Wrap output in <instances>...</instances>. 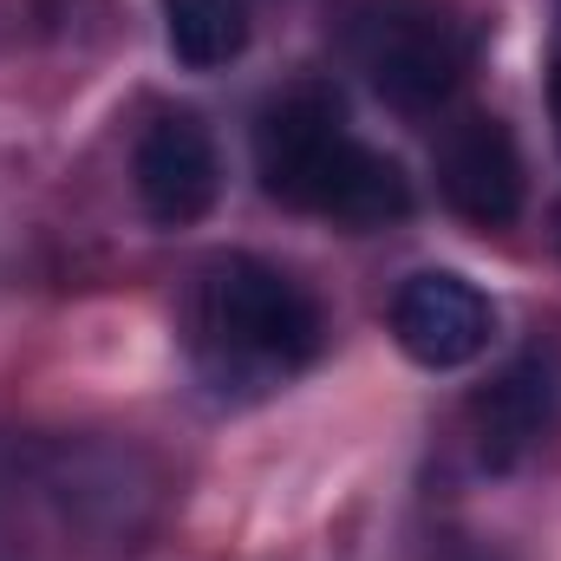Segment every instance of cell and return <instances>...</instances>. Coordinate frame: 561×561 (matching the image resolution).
<instances>
[{"instance_id":"11","label":"cell","mask_w":561,"mask_h":561,"mask_svg":"<svg viewBox=\"0 0 561 561\" xmlns=\"http://www.w3.org/2000/svg\"><path fill=\"white\" fill-rule=\"evenodd\" d=\"M556 242H561V216H556Z\"/></svg>"},{"instance_id":"7","label":"cell","mask_w":561,"mask_h":561,"mask_svg":"<svg viewBox=\"0 0 561 561\" xmlns=\"http://www.w3.org/2000/svg\"><path fill=\"white\" fill-rule=\"evenodd\" d=\"M561 412V386H556V366L542 353H523L516 366H503L477 405H470V437H477V463L483 470H516Z\"/></svg>"},{"instance_id":"2","label":"cell","mask_w":561,"mask_h":561,"mask_svg":"<svg viewBox=\"0 0 561 561\" xmlns=\"http://www.w3.org/2000/svg\"><path fill=\"white\" fill-rule=\"evenodd\" d=\"M353 53L366 85L392 112H437L470 72V26L437 0H373L353 20Z\"/></svg>"},{"instance_id":"3","label":"cell","mask_w":561,"mask_h":561,"mask_svg":"<svg viewBox=\"0 0 561 561\" xmlns=\"http://www.w3.org/2000/svg\"><path fill=\"white\" fill-rule=\"evenodd\" d=\"M490 333H496V307L477 280L450 275V268H424L399 287L392 300V340L399 353L424 366V373H457L470 359L490 353Z\"/></svg>"},{"instance_id":"8","label":"cell","mask_w":561,"mask_h":561,"mask_svg":"<svg viewBox=\"0 0 561 561\" xmlns=\"http://www.w3.org/2000/svg\"><path fill=\"white\" fill-rule=\"evenodd\" d=\"M340 131H346L340 99L320 92V85H294L275 105H262V118H255V176H262V190L275 203H294L300 176L320 163V150Z\"/></svg>"},{"instance_id":"9","label":"cell","mask_w":561,"mask_h":561,"mask_svg":"<svg viewBox=\"0 0 561 561\" xmlns=\"http://www.w3.org/2000/svg\"><path fill=\"white\" fill-rule=\"evenodd\" d=\"M163 39L176 66L216 72L249 46V0H163Z\"/></svg>"},{"instance_id":"6","label":"cell","mask_w":561,"mask_h":561,"mask_svg":"<svg viewBox=\"0 0 561 561\" xmlns=\"http://www.w3.org/2000/svg\"><path fill=\"white\" fill-rule=\"evenodd\" d=\"M287 209L327 216V222H346V229H386V222L412 216V176L386 150H373L353 131H340L320 150V163L307 170V183L294 190Z\"/></svg>"},{"instance_id":"4","label":"cell","mask_w":561,"mask_h":561,"mask_svg":"<svg viewBox=\"0 0 561 561\" xmlns=\"http://www.w3.org/2000/svg\"><path fill=\"white\" fill-rule=\"evenodd\" d=\"M131 183H138V203L157 229H190V222H203V216L216 209V196H222V157H216V138L203 131V118L163 112V118L138 138Z\"/></svg>"},{"instance_id":"10","label":"cell","mask_w":561,"mask_h":561,"mask_svg":"<svg viewBox=\"0 0 561 561\" xmlns=\"http://www.w3.org/2000/svg\"><path fill=\"white\" fill-rule=\"evenodd\" d=\"M549 118H556V144H561V46L549 59Z\"/></svg>"},{"instance_id":"1","label":"cell","mask_w":561,"mask_h":561,"mask_svg":"<svg viewBox=\"0 0 561 561\" xmlns=\"http://www.w3.org/2000/svg\"><path fill=\"white\" fill-rule=\"evenodd\" d=\"M327 346L320 300L300 280L262 262V255H229L203 275L196 294V359L209 379L236 386H275L313 366Z\"/></svg>"},{"instance_id":"5","label":"cell","mask_w":561,"mask_h":561,"mask_svg":"<svg viewBox=\"0 0 561 561\" xmlns=\"http://www.w3.org/2000/svg\"><path fill=\"white\" fill-rule=\"evenodd\" d=\"M437 190H444V203H450L463 222H477V229L516 222L529 183H523V150L510 138V125L490 118V112L457 118V125L437 138Z\"/></svg>"}]
</instances>
